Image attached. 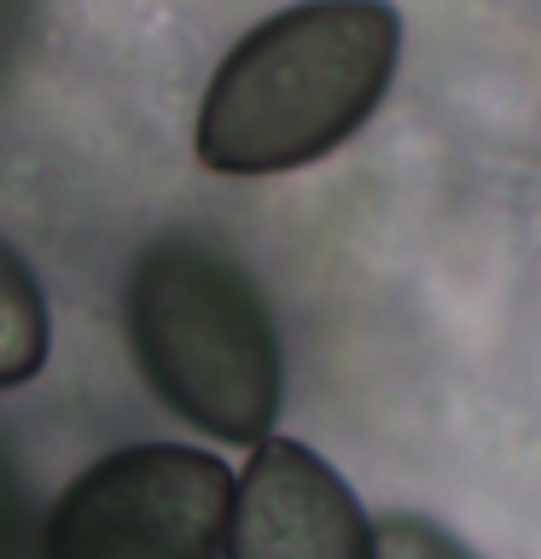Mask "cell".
<instances>
[{
  "label": "cell",
  "instance_id": "6da1fadb",
  "mask_svg": "<svg viewBox=\"0 0 541 559\" xmlns=\"http://www.w3.org/2000/svg\"><path fill=\"white\" fill-rule=\"evenodd\" d=\"M401 59L390 0H297L239 35L199 105V164L286 175L321 164L384 105Z\"/></svg>",
  "mask_w": 541,
  "mask_h": 559
},
{
  "label": "cell",
  "instance_id": "7a4b0ae2",
  "mask_svg": "<svg viewBox=\"0 0 541 559\" xmlns=\"http://www.w3.org/2000/svg\"><path fill=\"white\" fill-rule=\"evenodd\" d=\"M129 349L140 379L221 443H262L286 402V349L268 297L221 245L164 234L129 269Z\"/></svg>",
  "mask_w": 541,
  "mask_h": 559
},
{
  "label": "cell",
  "instance_id": "3957f363",
  "mask_svg": "<svg viewBox=\"0 0 541 559\" xmlns=\"http://www.w3.org/2000/svg\"><path fill=\"white\" fill-rule=\"evenodd\" d=\"M233 513V472L209 449L134 443L94 461L52 501L41 559H216Z\"/></svg>",
  "mask_w": 541,
  "mask_h": 559
},
{
  "label": "cell",
  "instance_id": "277c9868",
  "mask_svg": "<svg viewBox=\"0 0 541 559\" xmlns=\"http://www.w3.org/2000/svg\"><path fill=\"white\" fill-rule=\"evenodd\" d=\"M227 559H373L356 489L314 449L262 437L227 513Z\"/></svg>",
  "mask_w": 541,
  "mask_h": 559
},
{
  "label": "cell",
  "instance_id": "5b68a950",
  "mask_svg": "<svg viewBox=\"0 0 541 559\" xmlns=\"http://www.w3.org/2000/svg\"><path fill=\"white\" fill-rule=\"evenodd\" d=\"M47 356H52V321L41 280L0 239V391L29 384L47 367Z\"/></svg>",
  "mask_w": 541,
  "mask_h": 559
},
{
  "label": "cell",
  "instance_id": "8992f818",
  "mask_svg": "<svg viewBox=\"0 0 541 559\" xmlns=\"http://www.w3.org/2000/svg\"><path fill=\"white\" fill-rule=\"evenodd\" d=\"M373 559H471L448 531L419 513H390L373 524Z\"/></svg>",
  "mask_w": 541,
  "mask_h": 559
},
{
  "label": "cell",
  "instance_id": "52a82bcc",
  "mask_svg": "<svg viewBox=\"0 0 541 559\" xmlns=\"http://www.w3.org/2000/svg\"><path fill=\"white\" fill-rule=\"evenodd\" d=\"M0 559H29V489L0 437Z\"/></svg>",
  "mask_w": 541,
  "mask_h": 559
}]
</instances>
